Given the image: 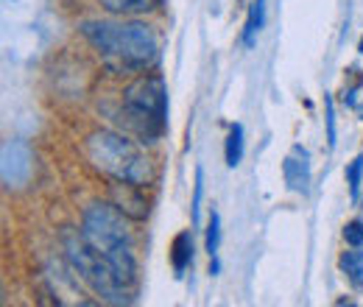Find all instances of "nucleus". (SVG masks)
<instances>
[{
    "label": "nucleus",
    "mask_w": 363,
    "mask_h": 307,
    "mask_svg": "<svg viewBox=\"0 0 363 307\" xmlns=\"http://www.w3.org/2000/svg\"><path fill=\"white\" fill-rule=\"evenodd\" d=\"M79 31L115 70H145L160 50L157 31L140 20H92L82 23Z\"/></svg>",
    "instance_id": "obj_1"
},
{
    "label": "nucleus",
    "mask_w": 363,
    "mask_h": 307,
    "mask_svg": "<svg viewBox=\"0 0 363 307\" xmlns=\"http://www.w3.org/2000/svg\"><path fill=\"white\" fill-rule=\"evenodd\" d=\"M82 235L87 238L95 252H101L115 271L137 288L140 265H137V249L132 229H129V216L121 213L112 201H92L82 216Z\"/></svg>",
    "instance_id": "obj_2"
},
{
    "label": "nucleus",
    "mask_w": 363,
    "mask_h": 307,
    "mask_svg": "<svg viewBox=\"0 0 363 307\" xmlns=\"http://www.w3.org/2000/svg\"><path fill=\"white\" fill-rule=\"evenodd\" d=\"M84 154L92 168L112 182L148 187L157 179L151 157L135 140H129L126 134L115 132V129H95L84 140Z\"/></svg>",
    "instance_id": "obj_3"
},
{
    "label": "nucleus",
    "mask_w": 363,
    "mask_h": 307,
    "mask_svg": "<svg viewBox=\"0 0 363 307\" xmlns=\"http://www.w3.org/2000/svg\"><path fill=\"white\" fill-rule=\"evenodd\" d=\"M62 252L70 271L90 288L92 294L106 305H132L137 296V288H132L101 252H95L82 229L65 226L62 229Z\"/></svg>",
    "instance_id": "obj_4"
},
{
    "label": "nucleus",
    "mask_w": 363,
    "mask_h": 307,
    "mask_svg": "<svg viewBox=\"0 0 363 307\" xmlns=\"http://www.w3.org/2000/svg\"><path fill=\"white\" fill-rule=\"evenodd\" d=\"M121 115L126 126L143 140L157 143L168 129V87L160 73H145L123 89Z\"/></svg>",
    "instance_id": "obj_5"
},
{
    "label": "nucleus",
    "mask_w": 363,
    "mask_h": 307,
    "mask_svg": "<svg viewBox=\"0 0 363 307\" xmlns=\"http://www.w3.org/2000/svg\"><path fill=\"white\" fill-rule=\"evenodd\" d=\"M34 174V157L26 140H9L3 145V184L11 187H23L31 182Z\"/></svg>",
    "instance_id": "obj_6"
},
{
    "label": "nucleus",
    "mask_w": 363,
    "mask_h": 307,
    "mask_svg": "<svg viewBox=\"0 0 363 307\" xmlns=\"http://www.w3.org/2000/svg\"><path fill=\"white\" fill-rule=\"evenodd\" d=\"M143 190H145V187L115 182V184H112V204H115L121 213H126L132 221H143L148 216V201H145Z\"/></svg>",
    "instance_id": "obj_7"
},
{
    "label": "nucleus",
    "mask_w": 363,
    "mask_h": 307,
    "mask_svg": "<svg viewBox=\"0 0 363 307\" xmlns=\"http://www.w3.org/2000/svg\"><path fill=\"white\" fill-rule=\"evenodd\" d=\"M308 160H311L308 151L302 145H296L294 154L285 157V162H282V174H285L288 187L302 196H308V190H311V162Z\"/></svg>",
    "instance_id": "obj_8"
},
{
    "label": "nucleus",
    "mask_w": 363,
    "mask_h": 307,
    "mask_svg": "<svg viewBox=\"0 0 363 307\" xmlns=\"http://www.w3.org/2000/svg\"><path fill=\"white\" fill-rule=\"evenodd\" d=\"M193 263V232H179L171 243V265H174V274L182 277Z\"/></svg>",
    "instance_id": "obj_9"
},
{
    "label": "nucleus",
    "mask_w": 363,
    "mask_h": 307,
    "mask_svg": "<svg viewBox=\"0 0 363 307\" xmlns=\"http://www.w3.org/2000/svg\"><path fill=\"white\" fill-rule=\"evenodd\" d=\"M101 9H106L109 14H121V17H137L145 14L151 9H157L162 0H98Z\"/></svg>",
    "instance_id": "obj_10"
},
{
    "label": "nucleus",
    "mask_w": 363,
    "mask_h": 307,
    "mask_svg": "<svg viewBox=\"0 0 363 307\" xmlns=\"http://www.w3.org/2000/svg\"><path fill=\"white\" fill-rule=\"evenodd\" d=\"M263 23H266V0H255V3L249 6L246 26H243V37H240L246 48H252V45H255L257 34H260V28H263Z\"/></svg>",
    "instance_id": "obj_11"
},
{
    "label": "nucleus",
    "mask_w": 363,
    "mask_h": 307,
    "mask_svg": "<svg viewBox=\"0 0 363 307\" xmlns=\"http://www.w3.org/2000/svg\"><path fill=\"white\" fill-rule=\"evenodd\" d=\"M224 157H227V168H238L243 160V126L240 123H232V129H229Z\"/></svg>",
    "instance_id": "obj_12"
},
{
    "label": "nucleus",
    "mask_w": 363,
    "mask_h": 307,
    "mask_svg": "<svg viewBox=\"0 0 363 307\" xmlns=\"http://www.w3.org/2000/svg\"><path fill=\"white\" fill-rule=\"evenodd\" d=\"M338 265H341V271L350 274V279L355 285H363V252H358V246H352V252H344Z\"/></svg>",
    "instance_id": "obj_13"
},
{
    "label": "nucleus",
    "mask_w": 363,
    "mask_h": 307,
    "mask_svg": "<svg viewBox=\"0 0 363 307\" xmlns=\"http://www.w3.org/2000/svg\"><path fill=\"white\" fill-rule=\"evenodd\" d=\"M218 246H221V216L216 210H210V221H207V238H204V249L213 257H218Z\"/></svg>",
    "instance_id": "obj_14"
},
{
    "label": "nucleus",
    "mask_w": 363,
    "mask_h": 307,
    "mask_svg": "<svg viewBox=\"0 0 363 307\" xmlns=\"http://www.w3.org/2000/svg\"><path fill=\"white\" fill-rule=\"evenodd\" d=\"M361 182H363V154H358V157L347 165V184H350L352 204H358V201H361Z\"/></svg>",
    "instance_id": "obj_15"
},
{
    "label": "nucleus",
    "mask_w": 363,
    "mask_h": 307,
    "mask_svg": "<svg viewBox=\"0 0 363 307\" xmlns=\"http://www.w3.org/2000/svg\"><path fill=\"white\" fill-rule=\"evenodd\" d=\"M201 199H204V171L196 168V184H193V226H199V213H201Z\"/></svg>",
    "instance_id": "obj_16"
},
{
    "label": "nucleus",
    "mask_w": 363,
    "mask_h": 307,
    "mask_svg": "<svg viewBox=\"0 0 363 307\" xmlns=\"http://www.w3.org/2000/svg\"><path fill=\"white\" fill-rule=\"evenodd\" d=\"M324 123H327V145L335 148L338 132H335V106H333V98H330V95L324 98Z\"/></svg>",
    "instance_id": "obj_17"
},
{
    "label": "nucleus",
    "mask_w": 363,
    "mask_h": 307,
    "mask_svg": "<svg viewBox=\"0 0 363 307\" xmlns=\"http://www.w3.org/2000/svg\"><path fill=\"white\" fill-rule=\"evenodd\" d=\"M344 240H347V246H363V221H350L347 226H344Z\"/></svg>",
    "instance_id": "obj_18"
},
{
    "label": "nucleus",
    "mask_w": 363,
    "mask_h": 307,
    "mask_svg": "<svg viewBox=\"0 0 363 307\" xmlns=\"http://www.w3.org/2000/svg\"><path fill=\"white\" fill-rule=\"evenodd\" d=\"M358 50H361V53H363V40H361V45H358Z\"/></svg>",
    "instance_id": "obj_19"
},
{
    "label": "nucleus",
    "mask_w": 363,
    "mask_h": 307,
    "mask_svg": "<svg viewBox=\"0 0 363 307\" xmlns=\"http://www.w3.org/2000/svg\"><path fill=\"white\" fill-rule=\"evenodd\" d=\"M361 118H363V106H361Z\"/></svg>",
    "instance_id": "obj_20"
}]
</instances>
